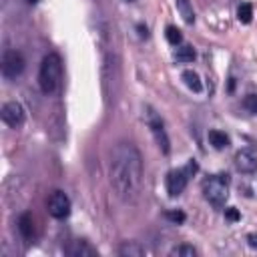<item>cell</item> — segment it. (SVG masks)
Listing matches in <instances>:
<instances>
[{"instance_id": "4", "label": "cell", "mask_w": 257, "mask_h": 257, "mask_svg": "<svg viewBox=\"0 0 257 257\" xmlns=\"http://www.w3.org/2000/svg\"><path fill=\"white\" fill-rule=\"evenodd\" d=\"M197 171V163L195 161H189V165L185 169H175V171H169L167 175V191L171 197H179L185 187H187V181H189V175Z\"/></svg>"}, {"instance_id": "16", "label": "cell", "mask_w": 257, "mask_h": 257, "mask_svg": "<svg viewBox=\"0 0 257 257\" xmlns=\"http://www.w3.org/2000/svg\"><path fill=\"white\" fill-rule=\"evenodd\" d=\"M175 60L177 62H191L193 58H195V50H193V46H189V44H183V46H179L177 50H175Z\"/></svg>"}, {"instance_id": "8", "label": "cell", "mask_w": 257, "mask_h": 257, "mask_svg": "<svg viewBox=\"0 0 257 257\" xmlns=\"http://www.w3.org/2000/svg\"><path fill=\"white\" fill-rule=\"evenodd\" d=\"M235 167L239 173H255L257 171V147H245L237 151Z\"/></svg>"}, {"instance_id": "18", "label": "cell", "mask_w": 257, "mask_h": 257, "mask_svg": "<svg viewBox=\"0 0 257 257\" xmlns=\"http://www.w3.org/2000/svg\"><path fill=\"white\" fill-rule=\"evenodd\" d=\"M165 36H167V40H169L173 46H179V44L183 42V34H181V30H179L177 26H167Z\"/></svg>"}, {"instance_id": "6", "label": "cell", "mask_w": 257, "mask_h": 257, "mask_svg": "<svg viewBox=\"0 0 257 257\" xmlns=\"http://www.w3.org/2000/svg\"><path fill=\"white\" fill-rule=\"evenodd\" d=\"M24 64H26V62H24V56H22L20 52H16V50H6L4 56H2V76L8 78V80L20 76L22 70H24Z\"/></svg>"}, {"instance_id": "11", "label": "cell", "mask_w": 257, "mask_h": 257, "mask_svg": "<svg viewBox=\"0 0 257 257\" xmlns=\"http://www.w3.org/2000/svg\"><path fill=\"white\" fill-rule=\"evenodd\" d=\"M18 231L24 239H32L34 237V221L30 213H22L18 219Z\"/></svg>"}, {"instance_id": "3", "label": "cell", "mask_w": 257, "mask_h": 257, "mask_svg": "<svg viewBox=\"0 0 257 257\" xmlns=\"http://www.w3.org/2000/svg\"><path fill=\"white\" fill-rule=\"evenodd\" d=\"M203 195L215 209H221L229 197V175L217 173L207 177L203 181Z\"/></svg>"}, {"instance_id": "24", "label": "cell", "mask_w": 257, "mask_h": 257, "mask_svg": "<svg viewBox=\"0 0 257 257\" xmlns=\"http://www.w3.org/2000/svg\"><path fill=\"white\" fill-rule=\"evenodd\" d=\"M28 2H30V4H36V2H40V0H28Z\"/></svg>"}, {"instance_id": "21", "label": "cell", "mask_w": 257, "mask_h": 257, "mask_svg": "<svg viewBox=\"0 0 257 257\" xmlns=\"http://www.w3.org/2000/svg\"><path fill=\"white\" fill-rule=\"evenodd\" d=\"M167 217L171 221H175V223H183L185 221V213L183 211H171V213H167Z\"/></svg>"}, {"instance_id": "13", "label": "cell", "mask_w": 257, "mask_h": 257, "mask_svg": "<svg viewBox=\"0 0 257 257\" xmlns=\"http://www.w3.org/2000/svg\"><path fill=\"white\" fill-rule=\"evenodd\" d=\"M181 78H183V82H185L193 92H201V90H203L201 78H199V74H197L195 70H185V72L181 74Z\"/></svg>"}, {"instance_id": "10", "label": "cell", "mask_w": 257, "mask_h": 257, "mask_svg": "<svg viewBox=\"0 0 257 257\" xmlns=\"http://www.w3.org/2000/svg\"><path fill=\"white\" fill-rule=\"evenodd\" d=\"M66 253L72 255V257H96V255H98V251H96L94 247H90L86 241H74V243L66 249Z\"/></svg>"}, {"instance_id": "9", "label": "cell", "mask_w": 257, "mask_h": 257, "mask_svg": "<svg viewBox=\"0 0 257 257\" xmlns=\"http://www.w3.org/2000/svg\"><path fill=\"white\" fill-rule=\"evenodd\" d=\"M0 116H2V120H4L8 126H14V128H16V126H20V124L24 122L26 112H24V106H22L20 102L10 100V102H6V104L2 106Z\"/></svg>"}, {"instance_id": "14", "label": "cell", "mask_w": 257, "mask_h": 257, "mask_svg": "<svg viewBox=\"0 0 257 257\" xmlns=\"http://www.w3.org/2000/svg\"><path fill=\"white\" fill-rule=\"evenodd\" d=\"M209 143L217 149V151H221V149H225V147H229V137L223 133V131H209Z\"/></svg>"}, {"instance_id": "5", "label": "cell", "mask_w": 257, "mask_h": 257, "mask_svg": "<svg viewBox=\"0 0 257 257\" xmlns=\"http://www.w3.org/2000/svg\"><path fill=\"white\" fill-rule=\"evenodd\" d=\"M145 110H147V112H145V120H147V124H149V128H151V133H153V137H155L159 149H161L165 155H169L171 143H169V137H167V131H165V124H163L161 116H159L151 106H145Z\"/></svg>"}, {"instance_id": "20", "label": "cell", "mask_w": 257, "mask_h": 257, "mask_svg": "<svg viewBox=\"0 0 257 257\" xmlns=\"http://www.w3.org/2000/svg\"><path fill=\"white\" fill-rule=\"evenodd\" d=\"M243 104H245L247 110H251V112L257 114V94H247L245 100H243Z\"/></svg>"}, {"instance_id": "19", "label": "cell", "mask_w": 257, "mask_h": 257, "mask_svg": "<svg viewBox=\"0 0 257 257\" xmlns=\"http://www.w3.org/2000/svg\"><path fill=\"white\" fill-rule=\"evenodd\" d=\"M171 255H177V257H195L197 251L191 247V245H179L171 251Z\"/></svg>"}, {"instance_id": "12", "label": "cell", "mask_w": 257, "mask_h": 257, "mask_svg": "<svg viewBox=\"0 0 257 257\" xmlns=\"http://www.w3.org/2000/svg\"><path fill=\"white\" fill-rule=\"evenodd\" d=\"M143 253H145V249L135 241H126V243H122L118 247V255L120 257H141Z\"/></svg>"}, {"instance_id": "22", "label": "cell", "mask_w": 257, "mask_h": 257, "mask_svg": "<svg viewBox=\"0 0 257 257\" xmlns=\"http://www.w3.org/2000/svg\"><path fill=\"white\" fill-rule=\"evenodd\" d=\"M225 215H227V219H229V221H237V219H239L237 209H227V213H225Z\"/></svg>"}, {"instance_id": "2", "label": "cell", "mask_w": 257, "mask_h": 257, "mask_svg": "<svg viewBox=\"0 0 257 257\" xmlns=\"http://www.w3.org/2000/svg\"><path fill=\"white\" fill-rule=\"evenodd\" d=\"M60 78H62V60H60V56L56 52H50L40 62V70H38L40 90L44 94L56 92L58 84H60Z\"/></svg>"}, {"instance_id": "25", "label": "cell", "mask_w": 257, "mask_h": 257, "mask_svg": "<svg viewBox=\"0 0 257 257\" xmlns=\"http://www.w3.org/2000/svg\"><path fill=\"white\" fill-rule=\"evenodd\" d=\"M126 2H133V0H126Z\"/></svg>"}, {"instance_id": "1", "label": "cell", "mask_w": 257, "mask_h": 257, "mask_svg": "<svg viewBox=\"0 0 257 257\" xmlns=\"http://www.w3.org/2000/svg\"><path fill=\"white\" fill-rule=\"evenodd\" d=\"M108 177L112 191L124 203H135L143 189V159L133 143H118L110 153Z\"/></svg>"}, {"instance_id": "23", "label": "cell", "mask_w": 257, "mask_h": 257, "mask_svg": "<svg viewBox=\"0 0 257 257\" xmlns=\"http://www.w3.org/2000/svg\"><path fill=\"white\" fill-rule=\"evenodd\" d=\"M247 241H249L251 247H257V233H249L247 235Z\"/></svg>"}, {"instance_id": "15", "label": "cell", "mask_w": 257, "mask_h": 257, "mask_svg": "<svg viewBox=\"0 0 257 257\" xmlns=\"http://www.w3.org/2000/svg\"><path fill=\"white\" fill-rule=\"evenodd\" d=\"M177 10H179V14L183 16V20L187 24H193L195 22V12H193L191 0H177Z\"/></svg>"}, {"instance_id": "17", "label": "cell", "mask_w": 257, "mask_h": 257, "mask_svg": "<svg viewBox=\"0 0 257 257\" xmlns=\"http://www.w3.org/2000/svg\"><path fill=\"white\" fill-rule=\"evenodd\" d=\"M237 18H239V22L249 24L251 18H253V6H251L249 2H243V4L237 8Z\"/></svg>"}, {"instance_id": "7", "label": "cell", "mask_w": 257, "mask_h": 257, "mask_svg": "<svg viewBox=\"0 0 257 257\" xmlns=\"http://www.w3.org/2000/svg\"><path fill=\"white\" fill-rule=\"evenodd\" d=\"M46 209H48V213L54 219L68 217V213H70V199H68V195L62 193V191H52L48 201H46Z\"/></svg>"}]
</instances>
